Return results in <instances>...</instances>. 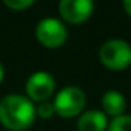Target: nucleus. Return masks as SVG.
Returning a JSON list of instances; mask_svg holds the SVG:
<instances>
[{
    "instance_id": "nucleus-4",
    "label": "nucleus",
    "mask_w": 131,
    "mask_h": 131,
    "mask_svg": "<svg viewBox=\"0 0 131 131\" xmlns=\"http://www.w3.org/2000/svg\"><path fill=\"white\" fill-rule=\"evenodd\" d=\"M36 39L37 42L49 49L62 46L68 39V29L60 19L46 17L42 19L36 26Z\"/></svg>"
},
{
    "instance_id": "nucleus-5",
    "label": "nucleus",
    "mask_w": 131,
    "mask_h": 131,
    "mask_svg": "<svg viewBox=\"0 0 131 131\" xmlns=\"http://www.w3.org/2000/svg\"><path fill=\"white\" fill-rule=\"evenodd\" d=\"M25 91L26 97L34 103L48 102L56 91V80L48 71H36L28 77Z\"/></svg>"
},
{
    "instance_id": "nucleus-1",
    "label": "nucleus",
    "mask_w": 131,
    "mask_h": 131,
    "mask_svg": "<svg viewBox=\"0 0 131 131\" xmlns=\"http://www.w3.org/2000/svg\"><path fill=\"white\" fill-rule=\"evenodd\" d=\"M36 120V105L26 96L8 94L0 100V123L9 131H25Z\"/></svg>"
},
{
    "instance_id": "nucleus-8",
    "label": "nucleus",
    "mask_w": 131,
    "mask_h": 131,
    "mask_svg": "<svg viewBox=\"0 0 131 131\" xmlns=\"http://www.w3.org/2000/svg\"><path fill=\"white\" fill-rule=\"evenodd\" d=\"M102 110L108 117H119L125 114L126 110V100L125 96L120 91L110 90L102 96Z\"/></svg>"
},
{
    "instance_id": "nucleus-13",
    "label": "nucleus",
    "mask_w": 131,
    "mask_h": 131,
    "mask_svg": "<svg viewBox=\"0 0 131 131\" xmlns=\"http://www.w3.org/2000/svg\"><path fill=\"white\" fill-rule=\"evenodd\" d=\"M3 77H5V68H3L2 62H0V83L3 82Z\"/></svg>"
},
{
    "instance_id": "nucleus-12",
    "label": "nucleus",
    "mask_w": 131,
    "mask_h": 131,
    "mask_svg": "<svg viewBox=\"0 0 131 131\" xmlns=\"http://www.w3.org/2000/svg\"><path fill=\"white\" fill-rule=\"evenodd\" d=\"M122 6H123L125 13H126L128 16H131V0H125V2L122 3Z\"/></svg>"
},
{
    "instance_id": "nucleus-11",
    "label": "nucleus",
    "mask_w": 131,
    "mask_h": 131,
    "mask_svg": "<svg viewBox=\"0 0 131 131\" xmlns=\"http://www.w3.org/2000/svg\"><path fill=\"white\" fill-rule=\"evenodd\" d=\"M34 5V0H5V6L13 11H25Z\"/></svg>"
},
{
    "instance_id": "nucleus-7",
    "label": "nucleus",
    "mask_w": 131,
    "mask_h": 131,
    "mask_svg": "<svg viewBox=\"0 0 131 131\" xmlns=\"http://www.w3.org/2000/svg\"><path fill=\"white\" fill-rule=\"evenodd\" d=\"M110 125L108 116L99 110H88L79 116L77 131H106Z\"/></svg>"
},
{
    "instance_id": "nucleus-3",
    "label": "nucleus",
    "mask_w": 131,
    "mask_h": 131,
    "mask_svg": "<svg viewBox=\"0 0 131 131\" xmlns=\"http://www.w3.org/2000/svg\"><path fill=\"white\" fill-rule=\"evenodd\" d=\"M52 105H54V111L57 116L71 119L83 113L85 105H86V96L79 86L68 85L62 88L54 96Z\"/></svg>"
},
{
    "instance_id": "nucleus-2",
    "label": "nucleus",
    "mask_w": 131,
    "mask_h": 131,
    "mask_svg": "<svg viewBox=\"0 0 131 131\" xmlns=\"http://www.w3.org/2000/svg\"><path fill=\"white\" fill-rule=\"evenodd\" d=\"M99 60L111 71L126 70L131 65V45L120 39H111L100 46Z\"/></svg>"
},
{
    "instance_id": "nucleus-9",
    "label": "nucleus",
    "mask_w": 131,
    "mask_h": 131,
    "mask_svg": "<svg viewBox=\"0 0 131 131\" xmlns=\"http://www.w3.org/2000/svg\"><path fill=\"white\" fill-rule=\"evenodd\" d=\"M106 131H131V116L123 114V116L114 117L110 122Z\"/></svg>"
},
{
    "instance_id": "nucleus-10",
    "label": "nucleus",
    "mask_w": 131,
    "mask_h": 131,
    "mask_svg": "<svg viewBox=\"0 0 131 131\" xmlns=\"http://www.w3.org/2000/svg\"><path fill=\"white\" fill-rule=\"evenodd\" d=\"M54 114H56V111H54L52 102L48 100V102L37 103V106H36V116H39L40 119H51Z\"/></svg>"
},
{
    "instance_id": "nucleus-6",
    "label": "nucleus",
    "mask_w": 131,
    "mask_h": 131,
    "mask_svg": "<svg viewBox=\"0 0 131 131\" xmlns=\"http://www.w3.org/2000/svg\"><path fill=\"white\" fill-rule=\"evenodd\" d=\"M94 11L91 0H62L59 3V14L62 22L70 25H80L86 22Z\"/></svg>"
}]
</instances>
